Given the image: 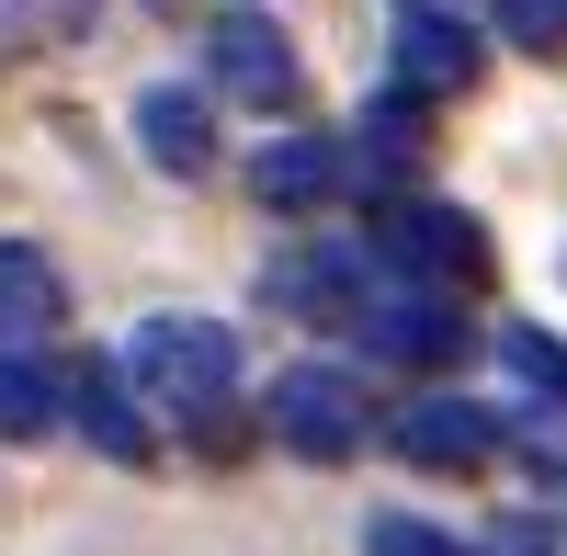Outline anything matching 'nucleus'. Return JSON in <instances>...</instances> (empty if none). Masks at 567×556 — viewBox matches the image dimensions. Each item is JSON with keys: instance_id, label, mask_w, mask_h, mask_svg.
<instances>
[{"instance_id": "nucleus-1", "label": "nucleus", "mask_w": 567, "mask_h": 556, "mask_svg": "<svg viewBox=\"0 0 567 556\" xmlns=\"http://www.w3.org/2000/svg\"><path fill=\"white\" fill-rule=\"evenodd\" d=\"M363 250L374 272H398V285H477L488 272V239H477V216H454V205H420V194H363Z\"/></svg>"}, {"instance_id": "nucleus-2", "label": "nucleus", "mask_w": 567, "mask_h": 556, "mask_svg": "<svg viewBox=\"0 0 567 556\" xmlns=\"http://www.w3.org/2000/svg\"><path fill=\"white\" fill-rule=\"evenodd\" d=\"M125 375H136V398H159L171 421H194V409L239 398V341H227L216 318H148V330L125 341Z\"/></svg>"}, {"instance_id": "nucleus-3", "label": "nucleus", "mask_w": 567, "mask_h": 556, "mask_svg": "<svg viewBox=\"0 0 567 556\" xmlns=\"http://www.w3.org/2000/svg\"><path fill=\"white\" fill-rule=\"evenodd\" d=\"M352 341L363 363H398V375H443V363L465 352V307L443 285H398V272H374L363 307H352Z\"/></svg>"}, {"instance_id": "nucleus-4", "label": "nucleus", "mask_w": 567, "mask_h": 556, "mask_svg": "<svg viewBox=\"0 0 567 556\" xmlns=\"http://www.w3.org/2000/svg\"><path fill=\"white\" fill-rule=\"evenodd\" d=\"M261 421H272L284 454H307V466H352L374 409H363V375H341V363H296V375H272Z\"/></svg>"}, {"instance_id": "nucleus-5", "label": "nucleus", "mask_w": 567, "mask_h": 556, "mask_svg": "<svg viewBox=\"0 0 567 556\" xmlns=\"http://www.w3.org/2000/svg\"><path fill=\"white\" fill-rule=\"evenodd\" d=\"M386 58H398V80L420 91V103H454V91H477V69H488V34L465 23L454 0H398Z\"/></svg>"}, {"instance_id": "nucleus-6", "label": "nucleus", "mask_w": 567, "mask_h": 556, "mask_svg": "<svg viewBox=\"0 0 567 556\" xmlns=\"http://www.w3.org/2000/svg\"><path fill=\"white\" fill-rule=\"evenodd\" d=\"M205 80L227 91V103H261V114H284V103L307 91L296 45H284L261 12H216V23H205Z\"/></svg>"}, {"instance_id": "nucleus-7", "label": "nucleus", "mask_w": 567, "mask_h": 556, "mask_svg": "<svg viewBox=\"0 0 567 556\" xmlns=\"http://www.w3.org/2000/svg\"><path fill=\"white\" fill-rule=\"evenodd\" d=\"M386 443L409 454V466H432V477H465V466H488V454H499V409L432 387V398H409L398 421H386Z\"/></svg>"}, {"instance_id": "nucleus-8", "label": "nucleus", "mask_w": 567, "mask_h": 556, "mask_svg": "<svg viewBox=\"0 0 567 556\" xmlns=\"http://www.w3.org/2000/svg\"><path fill=\"white\" fill-rule=\"evenodd\" d=\"M363 285H374V250H284V261L261 272V296H272L284 318H318V330H352Z\"/></svg>"}, {"instance_id": "nucleus-9", "label": "nucleus", "mask_w": 567, "mask_h": 556, "mask_svg": "<svg viewBox=\"0 0 567 556\" xmlns=\"http://www.w3.org/2000/svg\"><path fill=\"white\" fill-rule=\"evenodd\" d=\"M341 182H352V148H341V136H272V148L250 159V194H261L272 216L341 205Z\"/></svg>"}, {"instance_id": "nucleus-10", "label": "nucleus", "mask_w": 567, "mask_h": 556, "mask_svg": "<svg viewBox=\"0 0 567 556\" xmlns=\"http://www.w3.org/2000/svg\"><path fill=\"white\" fill-rule=\"evenodd\" d=\"M69 421L91 432V454H114V466H148L159 454L148 409H136V375H114V363H80L69 375Z\"/></svg>"}, {"instance_id": "nucleus-11", "label": "nucleus", "mask_w": 567, "mask_h": 556, "mask_svg": "<svg viewBox=\"0 0 567 556\" xmlns=\"http://www.w3.org/2000/svg\"><path fill=\"white\" fill-rule=\"evenodd\" d=\"M420 148H432V114H420V91H409V80H386V91L363 103V136H352V171H363V194L409 182V171H420Z\"/></svg>"}, {"instance_id": "nucleus-12", "label": "nucleus", "mask_w": 567, "mask_h": 556, "mask_svg": "<svg viewBox=\"0 0 567 556\" xmlns=\"http://www.w3.org/2000/svg\"><path fill=\"white\" fill-rule=\"evenodd\" d=\"M136 148H148L159 171H216V114H205V91H182V80H159V91H136Z\"/></svg>"}, {"instance_id": "nucleus-13", "label": "nucleus", "mask_w": 567, "mask_h": 556, "mask_svg": "<svg viewBox=\"0 0 567 556\" xmlns=\"http://www.w3.org/2000/svg\"><path fill=\"white\" fill-rule=\"evenodd\" d=\"M69 318V285L34 239H0V341H45Z\"/></svg>"}, {"instance_id": "nucleus-14", "label": "nucleus", "mask_w": 567, "mask_h": 556, "mask_svg": "<svg viewBox=\"0 0 567 556\" xmlns=\"http://www.w3.org/2000/svg\"><path fill=\"white\" fill-rule=\"evenodd\" d=\"M69 421V375H45L34 341H0V432L34 443V432H58Z\"/></svg>"}, {"instance_id": "nucleus-15", "label": "nucleus", "mask_w": 567, "mask_h": 556, "mask_svg": "<svg viewBox=\"0 0 567 556\" xmlns=\"http://www.w3.org/2000/svg\"><path fill=\"white\" fill-rule=\"evenodd\" d=\"M499 363L523 375L545 409H567V341H545V330H499Z\"/></svg>"}, {"instance_id": "nucleus-16", "label": "nucleus", "mask_w": 567, "mask_h": 556, "mask_svg": "<svg viewBox=\"0 0 567 556\" xmlns=\"http://www.w3.org/2000/svg\"><path fill=\"white\" fill-rule=\"evenodd\" d=\"M103 0H0V34L12 45H58V34H91Z\"/></svg>"}, {"instance_id": "nucleus-17", "label": "nucleus", "mask_w": 567, "mask_h": 556, "mask_svg": "<svg viewBox=\"0 0 567 556\" xmlns=\"http://www.w3.org/2000/svg\"><path fill=\"white\" fill-rule=\"evenodd\" d=\"M488 23L523 45V58H567V0H488Z\"/></svg>"}, {"instance_id": "nucleus-18", "label": "nucleus", "mask_w": 567, "mask_h": 556, "mask_svg": "<svg viewBox=\"0 0 567 556\" xmlns=\"http://www.w3.org/2000/svg\"><path fill=\"white\" fill-rule=\"evenodd\" d=\"M363 556H465L443 523H420V512H374L363 523Z\"/></svg>"}, {"instance_id": "nucleus-19", "label": "nucleus", "mask_w": 567, "mask_h": 556, "mask_svg": "<svg viewBox=\"0 0 567 556\" xmlns=\"http://www.w3.org/2000/svg\"><path fill=\"white\" fill-rule=\"evenodd\" d=\"M488 556H567V534H556V512H499Z\"/></svg>"}]
</instances>
